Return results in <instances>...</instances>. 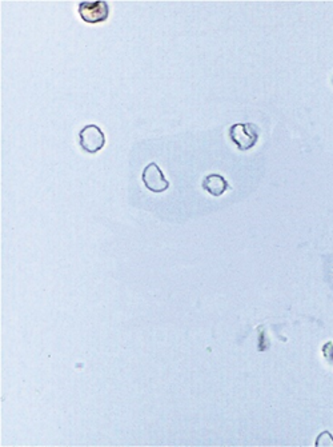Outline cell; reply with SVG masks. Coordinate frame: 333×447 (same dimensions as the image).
I'll return each mask as SVG.
<instances>
[{
    "instance_id": "6da1fadb",
    "label": "cell",
    "mask_w": 333,
    "mask_h": 447,
    "mask_svg": "<svg viewBox=\"0 0 333 447\" xmlns=\"http://www.w3.org/2000/svg\"><path fill=\"white\" fill-rule=\"evenodd\" d=\"M228 135L240 151H248L256 145L260 130L254 123H235L230 127Z\"/></svg>"
},
{
    "instance_id": "7a4b0ae2",
    "label": "cell",
    "mask_w": 333,
    "mask_h": 447,
    "mask_svg": "<svg viewBox=\"0 0 333 447\" xmlns=\"http://www.w3.org/2000/svg\"><path fill=\"white\" fill-rule=\"evenodd\" d=\"M79 15L89 25H99L110 18V4L104 0L81 1L79 4Z\"/></svg>"
},
{
    "instance_id": "3957f363",
    "label": "cell",
    "mask_w": 333,
    "mask_h": 447,
    "mask_svg": "<svg viewBox=\"0 0 333 447\" xmlns=\"http://www.w3.org/2000/svg\"><path fill=\"white\" fill-rule=\"evenodd\" d=\"M79 143L84 153L96 154L105 145V135L96 124H87L79 132Z\"/></svg>"
},
{
    "instance_id": "277c9868",
    "label": "cell",
    "mask_w": 333,
    "mask_h": 447,
    "mask_svg": "<svg viewBox=\"0 0 333 447\" xmlns=\"http://www.w3.org/2000/svg\"><path fill=\"white\" fill-rule=\"evenodd\" d=\"M141 181L144 186L155 194H160L164 193L169 187V182L166 181L164 174L162 171V169L152 162L150 163L141 174Z\"/></svg>"
},
{
    "instance_id": "5b68a950",
    "label": "cell",
    "mask_w": 333,
    "mask_h": 447,
    "mask_svg": "<svg viewBox=\"0 0 333 447\" xmlns=\"http://www.w3.org/2000/svg\"><path fill=\"white\" fill-rule=\"evenodd\" d=\"M202 186L205 191L212 197H221L230 188V184L227 182V179L218 174H211V175L205 176Z\"/></svg>"
},
{
    "instance_id": "8992f818",
    "label": "cell",
    "mask_w": 333,
    "mask_h": 447,
    "mask_svg": "<svg viewBox=\"0 0 333 447\" xmlns=\"http://www.w3.org/2000/svg\"><path fill=\"white\" fill-rule=\"evenodd\" d=\"M322 356L328 363L333 365V342H327L322 346Z\"/></svg>"
},
{
    "instance_id": "52a82bcc",
    "label": "cell",
    "mask_w": 333,
    "mask_h": 447,
    "mask_svg": "<svg viewBox=\"0 0 333 447\" xmlns=\"http://www.w3.org/2000/svg\"><path fill=\"white\" fill-rule=\"evenodd\" d=\"M322 436L325 438V441H318L316 442V446L318 447H332L333 446V436L331 435V433H328V432H324V433H321Z\"/></svg>"
}]
</instances>
